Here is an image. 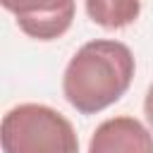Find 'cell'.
Wrapping results in <instances>:
<instances>
[{
	"label": "cell",
	"instance_id": "8992f818",
	"mask_svg": "<svg viewBox=\"0 0 153 153\" xmlns=\"http://www.w3.org/2000/svg\"><path fill=\"white\" fill-rule=\"evenodd\" d=\"M143 112H146V120H148V124H151V129H153V84H151V88H148V93H146Z\"/></svg>",
	"mask_w": 153,
	"mask_h": 153
},
{
	"label": "cell",
	"instance_id": "3957f363",
	"mask_svg": "<svg viewBox=\"0 0 153 153\" xmlns=\"http://www.w3.org/2000/svg\"><path fill=\"white\" fill-rule=\"evenodd\" d=\"M7 12L14 14L17 26L36 38L53 41L62 36L74 19V0H0Z\"/></svg>",
	"mask_w": 153,
	"mask_h": 153
},
{
	"label": "cell",
	"instance_id": "5b68a950",
	"mask_svg": "<svg viewBox=\"0 0 153 153\" xmlns=\"http://www.w3.org/2000/svg\"><path fill=\"white\" fill-rule=\"evenodd\" d=\"M141 0H86V14L93 24L117 31L136 22Z\"/></svg>",
	"mask_w": 153,
	"mask_h": 153
},
{
	"label": "cell",
	"instance_id": "7a4b0ae2",
	"mask_svg": "<svg viewBox=\"0 0 153 153\" xmlns=\"http://www.w3.org/2000/svg\"><path fill=\"white\" fill-rule=\"evenodd\" d=\"M2 153H79L72 122L41 103H22L2 117Z\"/></svg>",
	"mask_w": 153,
	"mask_h": 153
},
{
	"label": "cell",
	"instance_id": "277c9868",
	"mask_svg": "<svg viewBox=\"0 0 153 153\" xmlns=\"http://www.w3.org/2000/svg\"><path fill=\"white\" fill-rule=\"evenodd\" d=\"M88 153H153V134L136 117H110L96 127Z\"/></svg>",
	"mask_w": 153,
	"mask_h": 153
},
{
	"label": "cell",
	"instance_id": "6da1fadb",
	"mask_svg": "<svg viewBox=\"0 0 153 153\" xmlns=\"http://www.w3.org/2000/svg\"><path fill=\"white\" fill-rule=\"evenodd\" d=\"M134 69V55L124 43L96 38L84 43L69 60L62 76V93L76 112L96 115L127 93Z\"/></svg>",
	"mask_w": 153,
	"mask_h": 153
}]
</instances>
